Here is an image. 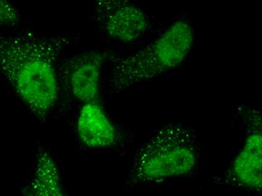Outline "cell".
I'll list each match as a JSON object with an SVG mask.
<instances>
[{"mask_svg": "<svg viewBox=\"0 0 262 196\" xmlns=\"http://www.w3.org/2000/svg\"><path fill=\"white\" fill-rule=\"evenodd\" d=\"M20 14L9 0H0V27H14L18 23Z\"/></svg>", "mask_w": 262, "mask_h": 196, "instance_id": "cell-9", "label": "cell"}, {"mask_svg": "<svg viewBox=\"0 0 262 196\" xmlns=\"http://www.w3.org/2000/svg\"><path fill=\"white\" fill-rule=\"evenodd\" d=\"M73 40L28 31L0 37V74L43 122L58 102L59 60Z\"/></svg>", "mask_w": 262, "mask_h": 196, "instance_id": "cell-1", "label": "cell"}, {"mask_svg": "<svg viewBox=\"0 0 262 196\" xmlns=\"http://www.w3.org/2000/svg\"><path fill=\"white\" fill-rule=\"evenodd\" d=\"M107 55L103 51L83 52L70 57L60 66L65 84L78 101H98L102 70Z\"/></svg>", "mask_w": 262, "mask_h": 196, "instance_id": "cell-6", "label": "cell"}, {"mask_svg": "<svg viewBox=\"0 0 262 196\" xmlns=\"http://www.w3.org/2000/svg\"><path fill=\"white\" fill-rule=\"evenodd\" d=\"M76 133L81 144L91 149L113 147L119 140V133L98 101L83 103Z\"/></svg>", "mask_w": 262, "mask_h": 196, "instance_id": "cell-7", "label": "cell"}, {"mask_svg": "<svg viewBox=\"0 0 262 196\" xmlns=\"http://www.w3.org/2000/svg\"><path fill=\"white\" fill-rule=\"evenodd\" d=\"M194 41L192 27L187 20L174 22L152 42L114 60L107 90L121 93L178 68L191 52Z\"/></svg>", "mask_w": 262, "mask_h": 196, "instance_id": "cell-2", "label": "cell"}, {"mask_svg": "<svg viewBox=\"0 0 262 196\" xmlns=\"http://www.w3.org/2000/svg\"><path fill=\"white\" fill-rule=\"evenodd\" d=\"M93 6L99 28L116 42L133 44L149 30V18L132 0H93Z\"/></svg>", "mask_w": 262, "mask_h": 196, "instance_id": "cell-5", "label": "cell"}, {"mask_svg": "<svg viewBox=\"0 0 262 196\" xmlns=\"http://www.w3.org/2000/svg\"><path fill=\"white\" fill-rule=\"evenodd\" d=\"M22 192L31 196L64 195L60 170L46 149L39 148L33 176Z\"/></svg>", "mask_w": 262, "mask_h": 196, "instance_id": "cell-8", "label": "cell"}, {"mask_svg": "<svg viewBox=\"0 0 262 196\" xmlns=\"http://www.w3.org/2000/svg\"><path fill=\"white\" fill-rule=\"evenodd\" d=\"M199 161L195 134L183 122L158 129L137 153L128 179L131 186H156L190 175Z\"/></svg>", "mask_w": 262, "mask_h": 196, "instance_id": "cell-3", "label": "cell"}, {"mask_svg": "<svg viewBox=\"0 0 262 196\" xmlns=\"http://www.w3.org/2000/svg\"><path fill=\"white\" fill-rule=\"evenodd\" d=\"M247 136L236 155L226 182L235 189L261 193L262 189L261 115L258 110L241 109Z\"/></svg>", "mask_w": 262, "mask_h": 196, "instance_id": "cell-4", "label": "cell"}]
</instances>
